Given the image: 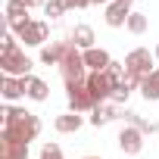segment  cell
I'll return each instance as SVG.
<instances>
[{
  "label": "cell",
  "instance_id": "26",
  "mask_svg": "<svg viewBox=\"0 0 159 159\" xmlns=\"http://www.w3.org/2000/svg\"><path fill=\"white\" fill-rule=\"evenodd\" d=\"M78 3V10H84V7H91V0H75Z\"/></svg>",
  "mask_w": 159,
  "mask_h": 159
},
{
  "label": "cell",
  "instance_id": "5",
  "mask_svg": "<svg viewBox=\"0 0 159 159\" xmlns=\"http://www.w3.org/2000/svg\"><path fill=\"white\" fill-rule=\"evenodd\" d=\"M66 97H69V109L72 112H94V97L88 91V81H78V84H66Z\"/></svg>",
  "mask_w": 159,
  "mask_h": 159
},
{
  "label": "cell",
  "instance_id": "1",
  "mask_svg": "<svg viewBox=\"0 0 159 159\" xmlns=\"http://www.w3.org/2000/svg\"><path fill=\"white\" fill-rule=\"evenodd\" d=\"M3 116V140H19V143H31L41 134V119L34 112H25L19 106H3L0 109Z\"/></svg>",
  "mask_w": 159,
  "mask_h": 159
},
{
  "label": "cell",
  "instance_id": "3",
  "mask_svg": "<svg viewBox=\"0 0 159 159\" xmlns=\"http://www.w3.org/2000/svg\"><path fill=\"white\" fill-rule=\"evenodd\" d=\"M62 72V81L66 84H78V81H88V62H84V53H78V47L69 41V50H66V59L59 66Z\"/></svg>",
  "mask_w": 159,
  "mask_h": 159
},
{
  "label": "cell",
  "instance_id": "10",
  "mask_svg": "<svg viewBox=\"0 0 159 159\" xmlns=\"http://www.w3.org/2000/svg\"><path fill=\"white\" fill-rule=\"evenodd\" d=\"M84 62H88L91 72H106L112 66V56L106 50H100V47H91V50H84Z\"/></svg>",
  "mask_w": 159,
  "mask_h": 159
},
{
  "label": "cell",
  "instance_id": "24",
  "mask_svg": "<svg viewBox=\"0 0 159 159\" xmlns=\"http://www.w3.org/2000/svg\"><path fill=\"white\" fill-rule=\"evenodd\" d=\"M22 3H25L28 10H34V7H47V0H22Z\"/></svg>",
  "mask_w": 159,
  "mask_h": 159
},
{
  "label": "cell",
  "instance_id": "25",
  "mask_svg": "<svg viewBox=\"0 0 159 159\" xmlns=\"http://www.w3.org/2000/svg\"><path fill=\"white\" fill-rule=\"evenodd\" d=\"M59 3H62V10H78V3H75V0H59Z\"/></svg>",
  "mask_w": 159,
  "mask_h": 159
},
{
  "label": "cell",
  "instance_id": "13",
  "mask_svg": "<svg viewBox=\"0 0 159 159\" xmlns=\"http://www.w3.org/2000/svg\"><path fill=\"white\" fill-rule=\"evenodd\" d=\"M22 22H28V7L22 3V0H10V3H7V25L16 28Z\"/></svg>",
  "mask_w": 159,
  "mask_h": 159
},
{
  "label": "cell",
  "instance_id": "8",
  "mask_svg": "<svg viewBox=\"0 0 159 159\" xmlns=\"http://www.w3.org/2000/svg\"><path fill=\"white\" fill-rule=\"evenodd\" d=\"M131 3H122V0H112V3L106 7V25L109 28H122L128 25V16H131Z\"/></svg>",
  "mask_w": 159,
  "mask_h": 159
},
{
  "label": "cell",
  "instance_id": "16",
  "mask_svg": "<svg viewBox=\"0 0 159 159\" xmlns=\"http://www.w3.org/2000/svg\"><path fill=\"white\" fill-rule=\"evenodd\" d=\"M140 94H143V100H147V103L159 100V69H156L153 75H147L143 81H140Z\"/></svg>",
  "mask_w": 159,
  "mask_h": 159
},
{
  "label": "cell",
  "instance_id": "18",
  "mask_svg": "<svg viewBox=\"0 0 159 159\" xmlns=\"http://www.w3.org/2000/svg\"><path fill=\"white\" fill-rule=\"evenodd\" d=\"M78 128H81V116H78V112H66V116L56 119V131L59 134H72Z\"/></svg>",
  "mask_w": 159,
  "mask_h": 159
},
{
  "label": "cell",
  "instance_id": "2",
  "mask_svg": "<svg viewBox=\"0 0 159 159\" xmlns=\"http://www.w3.org/2000/svg\"><path fill=\"white\" fill-rule=\"evenodd\" d=\"M125 81L131 84V88H140V81L147 75H153L156 69H153V53L147 50V47H137V50H131L128 56H125Z\"/></svg>",
  "mask_w": 159,
  "mask_h": 159
},
{
  "label": "cell",
  "instance_id": "29",
  "mask_svg": "<svg viewBox=\"0 0 159 159\" xmlns=\"http://www.w3.org/2000/svg\"><path fill=\"white\" fill-rule=\"evenodd\" d=\"M84 159H100V156H84Z\"/></svg>",
  "mask_w": 159,
  "mask_h": 159
},
{
  "label": "cell",
  "instance_id": "22",
  "mask_svg": "<svg viewBox=\"0 0 159 159\" xmlns=\"http://www.w3.org/2000/svg\"><path fill=\"white\" fill-rule=\"evenodd\" d=\"M41 159H62V150H59L56 143H44V150H41Z\"/></svg>",
  "mask_w": 159,
  "mask_h": 159
},
{
  "label": "cell",
  "instance_id": "4",
  "mask_svg": "<svg viewBox=\"0 0 159 159\" xmlns=\"http://www.w3.org/2000/svg\"><path fill=\"white\" fill-rule=\"evenodd\" d=\"M31 59L16 47V50H3V53H0V69H3V75H19V78H28V72H31Z\"/></svg>",
  "mask_w": 159,
  "mask_h": 159
},
{
  "label": "cell",
  "instance_id": "23",
  "mask_svg": "<svg viewBox=\"0 0 159 159\" xmlns=\"http://www.w3.org/2000/svg\"><path fill=\"white\" fill-rule=\"evenodd\" d=\"M44 13H47L50 19H56V16H62L66 10H62V3H59V0H47V7H44Z\"/></svg>",
  "mask_w": 159,
  "mask_h": 159
},
{
  "label": "cell",
  "instance_id": "17",
  "mask_svg": "<svg viewBox=\"0 0 159 159\" xmlns=\"http://www.w3.org/2000/svg\"><path fill=\"white\" fill-rule=\"evenodd\" d=\"M25 88H28V97H31V100H38V103H44V100H47V94H50V91H47V81H41V78H34V75H28V78H25Z\"/></svg>",
  "mask_w": 159,
  "mask_h": 159
},
{
  "label": "cell",
  "instance_id": "6",
  "mask_svg": "<svg viewBox=\"0 0 159 159\" xmlns=\"http://www.w3.org/2000/svg\"><path fill=\"white\" fill-rule=\"evenodd\" d=\"M13 31L19 34V41H25V47H41V44L47 41V34H50V25H47V22H34V19H28V22L16 25Z\"/></svg>",
  "mask_w": 159,
  "mask_h": 159
},
{
  "label": "cell",
  "instance_id": "7",
  "mask_svg": "<svg viewBox=\"0 0 159 159\" xmlns=\"http://www.w3.org/2000/svg\"><path fill=\"white\" fill-rule=\"evenodd\" d=\"M119 147H122V153L137 156V153L143 150V131H140V128H134V125H125V128H122V134H119Z\"/></svg>",
  "mask_w": 159,
  "mask_h": 159
},
{
  "label": "cell",
  "instance_id": "11",
  "mask_svg": "<svg viewBox=\"0 0 159 159\" xmlns=\"http://www.w3.org/2000/svg\"><path fill=\"white\" fill-rule=\"evenodd\" d=\"M66 50H69V41H56V44H50V47L41 50V62L44 66H62Z\"/></svg>",
  "mask_w": 159,
  "mask_h": 159
},
{
  "label": "cell",
  "instance_id": "19",
  "mask_svg": "<svg viewBox=\"0 0 159 159\" xmlns=\"http://www.w3.org/2000/svg\"><path fill=\"white\" fill-rule=\"evenodd\" d=\"M122 116H125L134 128H140L143 134H156V131H159V122H147L143 116H137V112H131V109H128V112H122Z\"/></svg>",
  "mask_w": 159,
  "mask_h": 159
},
{
  "label": "cell",
  "instance_id": "20",
  "mask_svg": "<svg viewBox=\"0 0 159 159\" xmlns=\"http://www.w3.org/2000/svg\"><path fill=\"white\" fill-rule=\"evenodd\" d=\"M125 28H128L131 34H143V31H147V16H143V13H131Z\"/></svg>",
  "mask_w": 159,
  "mask_h": 159
},
{
  "label": "cell",
  "instance_id": "15",
  "mask_svg": "<svg viewBox=\"0 0 159 159\" xmlns=\"http://www.w3.org/2000/svg\"><path fill=\"white\" fill-rule=\"evenodd\" d=\"M72 44L81 47V50H91V47H94V28H91V25H75V31H72Z\"/></svg>",
  "mask_w": 159,
  "mask_h": 159
},
{
  "label": "cell",
  "instance_id": "21",
  "mask_svg": "<svg viewBox=\"0 0 159 159\" xmlns=\"http://www.w3.org/2000/svg\"><path fill=\"white\" fill-rule=\"evenodd\" d=\"M131 91H134V88L125 81V78H122V81H119V88H116V94H112V103H116V106H122V103L131 97Z\"/></svg>",
  "mask_w": 159,
  "mask_h": 159
},
{
  "label": "cell",
  "instance_id": "14",
  "mask_svg": "<svg viewBox=\"0 0 159 159\" xmlns=\"http://www.w3.org/2000/svg\"><path fill=\"white\" fill-rule=\"evenodd\" d=\"M122 112L116 109V106H106V103H100V106H94V116H91V125L94 128H100V125H106V122H112V119H119Z\"/></svg>",
  "mask_w": 159,
  "mask_h": 159
},
{
  "label": "cell",
  "instance_id": "28",
  "mask_svg": "<svg viewBox=\"0 0 159 159\" xmlns=\"http://www.w3.org/2000/svg\"><path fill=\"white\" fill-rule=\"evenodd\" d=\"M122 3H137V0H122Z\"/></svg>",
  "mask_w": 159,
  "mask_h": 159
},
{
  "label": "cell",
  "instance_id": "12",
  "mask_svg": "<svg viewBox=\"0 0 159 159\" xmlns=\"http://www.w3.org/2000/svg\"><path fill=\"white\" fill-rule=\"evenodd\" d=\"M0 159H28V143L0 137Z\"/></svg>",
  "mask_w": 159,
  "mask_h": 159
},
{
  "label": "cell",
  "instance_id": "30",
  "mask_svg": "<svg viewBox=\"0 0 159 159\" xmlns=\"http://www.w3.org/2000/svg\"><path fill=\"white\" fill-rule=\"evenodd\" d=\"M156 59H159V47H156Z\"/></svg>",
  "mask_w": 159,
  "mask_h": 159
},
{
  "label": "cell",
  "instance_id": "9",
  "mask_svg": "<svg viewBox=\"0 0 159 159\" xmlns=\"http://www.w3.org/2000/svg\"><path fill=\"white\" fill-rule=\"evenodd\" d=\"M0 94H3L7 100H19L28 94L25 88V78H13V75H3V81H0Z\"/></svg>",
  "mask_w": 159,
  "mask_h": 159
},
{
  "label": "cell",
  "instance_id": "27",
  "mask_svg": "<svg viewBox=\"0 0 159 159\" xmlns=\"http://www.w3.org/2000/svg\"><path fill=\"white\" fill-rule=\"evenodd\" d=\"M91 3H103V7H109V3H112V0H91Z\"/></svg>",
  "mask_w": 159,
  "mask_h": 159
}]
</instances>
